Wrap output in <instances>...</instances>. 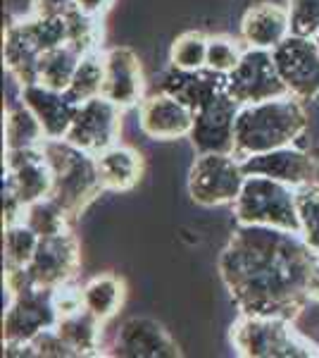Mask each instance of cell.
I'll return each mask as SVG.
<instances>
[{
  "label": "cell",
  "mask_w": 319,
  "mask_h": 358,
  "mask_svg": "<svg viewBox=\"0 0 319 358\" xmlns=\"http://www.w3.org/2000/svg\"><path fill=\"white\" fill-rule=\"evenodd\" d=\"M81 292H84V308L101 317L103 322L112 320L126 301V282L114 273L91 277L86 285H81Z\"/></svg>",
  "instance_id": "cb8c5ba5"
},
{
  "label": "cell",
  "mask_w": 319,
  "mask_h": 358,
  "mask_svg": "<svg viewBox=\"0 0 319 358\" xmlns=\"http://www.w3.org/2000/svg\"><path fill=\"white\" fill-rule=\"evenodd\" d=\"M243 184L246 172L234 153H195L188 170V196L195 206H234Z\"/></svg>",
  "instance_id": "8992f818"
},
{
  "label": "cell",
  "mask_w": 319,
  "mask_h": 358,
  "mask_svg": "<svg viewBox=\"0 0 319 358\" xmlns=\"http://www.w3.org/2000/svg\"><path fill=\"white\" fill-rule=\"evenodd\" d=\"M226 94L241 106L286 96L288 89L281 82L272 50L246 48L239 65L226 74Z\"/></svg>",
  "instance_id": "52a82bcc"
},
{
  "label": "cell",
  "mask_w": 319,
  "mask_h": 358,
  "mask_svg": "<svg viewBox=\"0 0 319 358\" xmlns=\"http://www.w3.org/2000/svg\"><path fill=\"white\" fill-rule=\"evenodd\" d=\"M312 155H315V163H317V182H319V143L312 148Z\"/></svg>",
  "instance_id": "ab89813d"
},
{
  "label": "cell",
  "mask_w": 319,
  "mask_h": 358,
  "mask_svg": "<svg viewBox=\"0 0 319 358\" xmlns=\"http://www.w3.org/2000/svg\"><path fill=\"white\" fill-rule=\"evenodd\" d=\"M317 263L319 256L298 232L236 224L217 273L239 313L298 320L310 303L307 285Z\"/></svg>",
  "instance_id": "6da1fadb"
},
{
  "label": "cell",
  "mask_w": 319,
  "mask_h": 358,
  "mask_svg": "<svg viewBox=\"0 0 319 358\" xmlns=\"http://www.w3.org/2000/svg\"><path fill=\"white\" fill-rule=\"evenodd\" d=\"M74 5H77V10H81L84 15H91V17L103 20V17L112 10L114 0H74Z\"/></svg>",
  "instance_id": "74e56055"
},
{
  "label": "cell",
  "mask_w": 319,
  "mask_h": 358,
  "mask_svg": "<svg viewBox=\"0 0 319 358\" xmlns=\"http://www.w3.org/2000/svg\"><path fill=\"white\" fill-rule=\"evenodd\" d=\"M22 22H24L29 36H31V41L36 43L40 55L69 43L67 17L65 20H53V17H36V15L29 13V15L22 17Z\"/></svg>",
  "instance_id": "1f68e13d"
},
{
  "label": "cell",
  "mask_w": 319,
  "mask_h": 358,
  "mask_svg": "<svg viewBox=\"0 0 319 358\" xmlns=\"http://www.w3.org/2000/svg\"><path fill=\"white\" fill-rule=\"evenodd\" d=\"M295 203L300 217V236L319 256V182L303 184L295 189Z\"/></svg>",
  "instance_id": "4dcf8cb0"
},
{
  "label": "cell",
  "mask_w": 319,
  "mask_h": 358,
  "mask_svg": "<svg viewBox=\"0 0 319 358\" xmlns=\"http://www.w3.org/2000/svg\"><path fill=\"white\" fill-rule=\"evenodd\" d=\"M103 84H105V57H103V50H94V53L81 55L67 94L77 103H84L103 96Z\"/></svg>",
  "instance_id": "4316f807"
},
{
  "label": "cell",
  "mask_w": 319,
  "mask_h": 358,
  "mask_svg": "<svg viewBox=\"0 0 319 358\" xmlns=\"http://www.w3.org/2000/svg\"><path fill=\"white\" fill-rule=\"evenodd\" d=\"M40 236L20 220L3 227V265H29L38 248Z\"/></svg>",
  "instance_id": "f1b7e54d"
},
{
  "label": "cell",
  "mask_w": 319,
  "mask_h": 358,
  "mask_svg": "<svg viewBox=\"0 0 319 358\" xmlns=\"http://www.w3.org/2000/svg\"><path fill=\"white\" fill-rule=\"evenodd\" d=\"M5 136V151H15V148H38L45 143V129L40 120L34 115V110L24 103L8 108L3 124Z\"/></svg>",
  "instance_id": "d4e9b609"
},
{
  "label": "cell",
  "mask_w": 319,
  "mask_h": 358,
  "mask_svg": "<svg viewBox=\"0 0 319 358\" xmlns=\"http://www.w3.org/2000/svg\"><path fill=\"white\" fill-rule=\"evenodd\" d=\"M103 20L91 15H84L81 10H74L67 17V29H69V45L79 50L81 55L94 53V50H103Z\"/></svg>",
  "instance_id": "d6a6232c"
},
{
  "label": "cell",
  "mask_w": 319,
  "mask_h": 358,
  "mask_svg": "<svg viewBox=\"0 0 319 358\" xmlns=\"http://www.w3.org/2000/svg\"><path fill=\"white\" fill-rule=\"evenodd\" d=\"M31 344L34 351H36V358H77L72 346L55 332V327L38 334L36 339H31Z\"/></svg>",
  "instance_id": "d590c367"
},
{
  "label": "cell",
  "mask_w": 319,
  "mask_h": 358,
  "mask_svg": "<svg viewBox=\"0 0 319 358\" xmlns=\"http://www.w3.org/2000/svg\"><path fill=\"white\" fill-rule=\"evenodd\" d=\"M60 320L53 301V289L34 287L10 296L3 313V342H31Z\"/></svg>",
  "instance_id": "30bf717a"
},
{
  "label": "cell",
  "mask_w": 319,
  "mask_h": 358,
  "mask_svg": "<svg viewBox=\"0 0 319 358\" xmlns=\"http://www.w3.org/2000/svg\"><path fill=\"white\" fill-rule=\"evenodd\" d=\"M27 268L36 287H43V289H57L77 280L81 270V246L74 229L53 236H40L36 253Z\"/></svg>",
  "instance_id": "4fadbf2b"
},
{
  "label": "cell",
  "mask_w": 319,
  "mask_h": 358,
  "mask_svg": "<svg viewBox=\"0 0 319 358\" xmlns=\"http://www.w3.org/2000/svg\"><path fill=\"white\" fill-rule=\"evenodd\" d=\"M55 332L72 346L77 358L103 356L105 349V322L91 310L81 308L69 315H62L55 325Z\"/></svg>",
  "instance_id": "603a6c76"
},
{
  "label": "cell",
  "mask_w": 319,
  "mask_h": 358,
  "mask_svg": "<svg viewBox=\"0 0 319 358\" xmlns=\"http://www.w3.org/2000/svg\"><path fill=\"white\" fill-rule=\"evenodd\" d=\"M310 117L305 101L291 94L269 98V101L241 106L236 117V158H248L274 151V148L293 146L307 131Z\"/></svg>",
  "instance_id": "7a4b0ae2"
},
{
  "label": "cell",
  "mask_w": 319,
  "mask_h": 358,
  "mask_svg": "<svg viewBox=\"0 0 319 358\" xmlns=\"http://www.w3.org/2000/svg\"><path fill=\"white\" fill-rule=\"evenodd\" d=\"M22 220H24L38 236H53V234H62V232H67V229H72V215L57 203L53 196H45V199L29 203Z\"/></svg>",
  "instance_id": "83f0119b"
},
{
  "label": "cell",
  "mask_w": 319,
  "mask_h": 358,
  "mask_svg": "<svg viewBox=\"0 0 319 358\" xmlns=\"http://www.w3.org/2000/svg\"><path fill=\"white\" fill-rule=\"evenodd\" d=\"M124 113L126 110H121L105 96H96L91 101L79 103V110L74 115V122L65 138L91 155L103 153L105 148L119 143Z\"/></svg>",
  "instance_id": "8fae6325"
},
{
  "label": "cell",
  "mask_w": 319,
  "mask_h": 358,
  "mask_svg": "<svg viewBox=\"0 0 319 358\" xmlns=\"http://www.w3.org/2000/svg\"><path fill=\"white\" fill-rule=\"evenodd\" d=\"M103 57H105L103 96L119 106L121 110L141 106V101L146 98V74H143L141 57L126 45L105 48Z\"/></svg>",
  "instance_id": "9a60e30c"
},
{
  "label": "cell",
  "mask_w": 319,
  "mask_h": 358,
  "mask_svg": "<svg viewBox=\"0 0 319 358\" xmlns=\"http://www.w3.org/2000/svg\"><path fill=\"white\" fill-rule=\"evenodd\" d=\"M207 41L202 31H184L170 45V67L177 69H202L207 67Z\"/></svg>",
  "instance_id": "f546056e"
},
{
  "label": "cell",
  "mask_w": 319,
  "mask_h": 358,
  "mask_svg": "<svg viewBox=\"0 0 319 358\" xmlns=\"http://www.w3.org/2000/svg\"><path fill=\"white\" fill-rule=\"evenodd\" d=\"M77 10L74 0H31L29 13L36 17H53V20H65Z\"/></svg>",
  "instance_id": "8d00e7d4"
},
{
  "label": "cell",
  "mask_w": 319,
  "mask_h": 358,
  "mask_svg": "<svg viewBox=\"0 0 319 358\" xmlns=\"http://www.w3.org/2000/svg\"><path fill=\"white\" fill-rule=\"evenodd\" d=\"M243 172L246 177L260 175V177H269L276 182H283L288 187L298 189L303 184L317 182V163L312 151L293 146H283L274 148V151L258 153V155H248L241 160Z\"/></svg>",
  "instance_id": "e0dca14e"
},
{
  "label": "cell",
  "mask_w": 319,
  "mask_h": 358,
  "mask_svg": "<svg viewBox=\"0 0 319 358\" xmlns=\"http://www.w3.org/2000/svg\"><path fill=\"white\" fill-rule=\"evenodd\" d=\"M20 101L40 120L48 138H65L79 110V103L67 91L48 89L43 84L20 86Z\"/></svg>",
  "instance_id": "ac0fdd59"
},
{
  "label": "cell",
  "mask_w": 319,
  "mask_h": 358,
  "mask_svg": "<svg viewBox=\"0 0 319 358\" xmlns=\"http://www.w3.org/2000/svg\"><path fill=\"white\" fill-rule=\"evenodd\" d=\"M103 356L112 358H179L181 349L174 342L170 330L155 317L136 315L124 320L114 330L110 339H105Z\"/></svg>",
  "instance_id": "ba28073f"
},
{
  "label": "cell",
  "mask_w": 319,
  "mask_h": 358,
  "mask_svg": "<svg viewBox=\"0 0 319 358\" xmlns=\"http://www.w3.org/2000/svg\"><path fill=\"white\" fill-rule=\"evenodd\" d=\"M98 175H101L103 189L105 192H131L138 182H141L143 172H146V160L143 153L126 143H114L105 148L103 153L96 155Z\"/></svg>",
  "instance_id": "44dd1931"
},
{
  "label": "cell",
  "mask_w": 319,
  "mask_h": 358,
  "mask_svg": "<svg viewBox=\"0 0 319 358\" xmlns=\"http://www.w3.org/2000/svg\"><path fill=\"white\" fill-rule=\"evenodd\" d=\"M3 41H5L3 43L5 69H8V74L17 82V86L36 84V67H38L40 50L31 41V36H29L22 17H17V20H13L5 27Z\"/></svg>",
  "instance_id": "7402d4cb"
},
{
  "label": "cell",
  "mask_w": 319,
  "mask_h": 358,
  "mask_svg": "<svg viewBox=\"0 0 319 358\" xmlns=\"http://www.w3.org/2000/svg\"><path fill=\"white\" fill-rule=\"evenodd\" d=\"M315 41H317V45H319V31H317V36H315Z\"/></svg>",
  "instance_id": "60d3db41"
},
{
  "label": "cell",
  "mask_w": 319,
  "mask_h": 358,
  "mask_svg": "<svg viewBox=\"0 0 319 358\" xmlns=\"http://www.w3.org/2000/svg\"><path fill=\"white\" fill-rule=\"evenodd\" d=\"M291 34L315 38L319 31V0H286Z\"/></svg>",
  "instance_id": "e575fe53"
},
{
  "label": "cell",
  "mask_w": 319,
  "mask_h": 358,
  "mask_svg": "<svg viewBox=\"0 0 319 358\" xmlns=\"http://www.w3.org/2000/svg\"><path fill=\"white\" fill-rule=\"evenodd\" d=\"M307 294H310V301L319 303V263L315 265V270H312L310 285H307Z\"/></svg>",
  "instance_id": "f35d334b"
},
{
  "label": "cell",
  "mask_w": 319,
  "mask_h": 358,
  "mask_svg": "<svg viewBox=\"0 0 319 358\" xmlns=\"http://www.w3.org/2000/svg\"><path fill=\"white\" fill-rule=\"evenodd\" d=\"M45 158L53 167V199L77 220L103 189L98 175L96 155L86 153L84 148L74 146L67 138H45L43 143Z\"/></svg>",
  "instance_id": "3957f363"
},
{
  "label": "cell",
  "mask_w": 319,
  "mask_h": 358,
  "mask_svg": "<svg viewBox=\"0 0 319 358\" xmlns=\"http://www.w3.org/2000/svg\"><path fill=\"white\" fill-rule=\"evenodd\" d=\"M229 339L243 358H319V346L288 317L239 313Z\"/></svg>",
  "instance_id": "277c9868"
},
{
  "label": "cell",
  "mask_w": 319,
  "mask_h": 358,
  "mask_svg": "<svg viewBox=\"0 0 319 358\" xmlns=\"http://www.w3.org/2000/svg\"><path fill=\"white\" fill-rule=\"evenodd\" d=\"M3 189L13 192L24 206L53 194V167L45 158L43 146L5 151Z\"/></svg>",
  "instance_id": "5bb4252c"
},
{
  "label": "cell",
  "mask_w": 319,
  "mask_h": 358,
  "mask_svg": "<svg viewBox=\"0 0 319 358\" xmlns=\"http://www.w3.org/2000/svg\"><path fill=\"white\" fill-rule=\"evenodd\" d=\"M246 48V43L236 41L231 36H222V34L210 36V41H207V69L219 74H229L241 62Z\"/></svg>",
  "instance_id": "836d02e7"
},
{
  "label": "cell",
  "mask_w": 319,
  "mask_h": 358,
  "mask_svg": "<svg viewBox=\"0 0 319 358\" xmlns=\"http://www.w3.org/2000/svg\"><path fill=\"white\" fill-rule=\"evenodd\" d=\"M241 103L226 91L217 94L210 103L195 110L193 129L188 141L195 153H234L236 148V117Z\"/></svg>",
  "instance_id": "7c38bea8"
},
{
  "label": "cell",
  "mask_w": 319,
  "mask_h": 358,
  "mask_svg": "<svg viewBox=\"0 0 319 358\" xmlns=\"http://www.w3.org/2000/svg\"><path fill=\"white\" fill-rule=\"evenodd\" d=\"M236 224L274 227L286 232H300L295 189L269 177H246L239 199L234 201Z\"/></svg>",
  "instance_id": "5b68a950"
},
{
  "label": "cell",
  "mask_w": 319,
  "mask_h": 358,
  "mask_svg": "<svg viewBox=\"0 0 319 358\" xmlns=\"http://www.w3.org/2000/svg\"><path fill=\"white\" fill-rule=\"evenodd\" d=\"M160 91L172 94L174 98H179L181 103H186L191 110H198L205 103H210L214 96L226 91V74L212 72V69L202 67V69H177L170 67L162 74Z\"/></svg>",
  "instance_id": "d6986e66"
},
{
  "label": "cell",
  "mask_w": 319,
  "mask_h": 358,
  "mask_svg": "<svg viewBox=\"0 0 319 358\" xmlns=\"http://www.w3.org/2000/svg\"><path fill=\"white\" fill-rule=\"evenodd\" d=\"M291 36L288 8L276 3H258L241 17V41L248 48L274 50L283 38Z\"/></svg>",
  "instance_id": "ffe728a7"
},
{
  "label": "cell",
  "mask_w": 319,
  "mask_h": 358,
  "mask_svg": "<svg viewBox=\"0 0 319 358\" xmlns=\"http://www.w3.org/2000/svg\"><path fill=\"white\" fill-rule=\"evenodd\" d=\"M272 55L288 94L305 103L319 98V45L315 38L291 34Z\"/></svg>",
  "instance_id": "9c48e42d"
},
{
  "label": "cell",
  "mask_w": 319,
  "mask_h": 358,
  "mask_svg": "<svg viewBox=\"0 0 319 358\" xmlns=\"http://www.w3.org/2000/svg\"><path fill=\"white\" fill-rule=\"evenodd\" d=\"M79 60L81 53L69 43L48 50V53L38 57L36 84H43L48 89H57V91H67L69 84H72L74 72H77Z\"/></svg>",
  "instance_id": "484cf974"
},
{
  "label": "cell",
  "mask_w": 319,
  "mask_h": 358,
  "mask_svg": "<svg viewBox=\"0 0 319 358\" xmlns=\"http://www.w3.org/2000/svg\"><path fill=\"white\" fill-rule=\"evenodd\" d=\"M195 113L186 103L165 91H155L146 96L138 106V127L148 138L155 141H177V138H188L193 129Z\"/></svg>",
  "instance_id": "2e32d148"
}]
</instances>
